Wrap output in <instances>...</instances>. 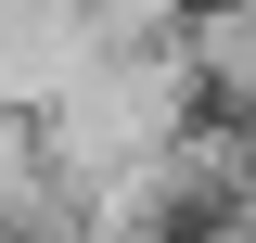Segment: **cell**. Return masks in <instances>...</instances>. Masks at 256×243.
Segmentation results:
<instances>
[{
  "instance_id": "cell-1",
  "label": "cell",
  "mask_w": 256,
  "mask_h": 243,
  "mask_svg": "<svg viewBox=\"0 0 256 243\" xmlns=\"http://www.w3.org/2000/svg\"><path fill=\"white\" fill-rule=\"evenodd\" d=\"M180 128H192L180 52H90L52 102H38V154H52L64 192H90V180H116V166H141V154H166Z\"/></svg>"
},
{
  "instance_id": "cell-2",
  "label": "cell",
  "mask_w": 256,
  "mask_h": 243,
  "mask_svg": "<svg viewBox=\"0 0 256 243\" xmlns=\"http://www.w3.org/2000/svg\"><path fill=\"white\" fill-rule=\"evenodd\" d=\"M90 52V0H0V116H38Z\"/></svg>"
},
{
  "instance_id": "cell-3",
  "label": "cell",
  "mask_w": 256,
  "mask_h": 243,
  "mask_svg": "<svg viewBox=\"0 0 256 243\" xmlns=\"http://www.w3.org/2000/svg\"><path fill=\"white\" fill-rule=\"evenodd\" d=\"M166 52L192 77V116H244L256 128V0H192Z\"/></svg>"
},
{
  "instance_id": "cell-4",
  "label": "cell",
  "mask_w": 256,
  "mask_h": 243,
  "mask_svg": "<svg viewBox=\"0 0 256 243\" xmlns=\"http://www.w3.org/2000/svg\"><path fill=\"white\" fill-rule=\"evenodd\" d=\"M180 13H192V0H90V38H102V52H166Z\"/></svg>"
},
{
  "instance_id": "cell-5",
  "label": "cell",
  "mask_w": 256,
  "mask_h": 243,
  "mask_svg": "<svg viewBox=\"0 0 256 243\" xmlns=\"http://www.w3.org/2000/svg\"><path fill=\"white\" fill-rule=\"evenodd\" d=\"M192 243H256V230H230V218H205V230H192Z\"/></svg>"
}]
</instances>
